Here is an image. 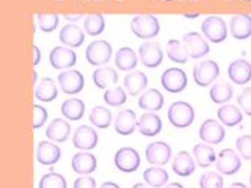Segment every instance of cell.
Returning a JSON list of instances; mask_svg holds the SVG:
<instances>
[{"label": "cell", "mask_w": 251, "mask_h": 188, "mask_svg": "<svg viewBox=\"0 0 251 188\" xmlns=\"http://www.w3.org/2000/svg\"><path fill=\"white\" fill-rule=\"evenodd\" d=\"M159 21L155 15H137L131 20V30L140 39H152L159 33Z\"/></svg>", "instance_id": "6da1fadb"}, {"label": "cell", "mask_w": 251, "mask_h": 188, "mask_svg": "<svg viewBox=\"0 0 251 188\" xmlns=\"http://www.w3.org/2000/svg\"><path fill=\"white\" fill-rule=\"evenodd\" d=\"M169 122L176 128H187L194 122V108L185 101H176L169 107L167 111Z\"/></svg>", "instance_id": "7a4b0ae2"}, {"label": "cell", "mask_w": 251, "mask_h": 188, "mask_svg": "<svg viewBox=\"0 0 251 188\" xmlns=\"http://www.w3.org/2000/svg\"><path fill=\"white\" fill-rule=\"evenodd\" d=\"M220 76V66L215 60H201L193 69V79L197 86L208 87Z\"/></svg>", "instance_id": "3957f363"}, {"label": "cell", "mask_w": 251, "mask_h": 188, "mask_svg": "<svg viewBox=\"0 0 251 188\" xmlns=\"http://www.w3.org/2000/svg\"><path fill=\"white\" fill-rule=\"evenodd\" d=\"M111 54H113V47L110 45V42L104 39L90 42L86 49V60L94 66L105 65L111 59Z\"/></svg>", "instance_id": "277c9868"}, {"label": "cell", "mask_w": 251, "mask_h": 188, "mask_svg": "<svg viewBox=\"0 0 251 188\" xmlns=\"http://www.w3.org/2000/svg\"><path fill=\"white\" fill-rule=\"evenodd\" d=\"M182 44L190 59H200L206 56L211 50L208 41L197 32H188L182 38Z\"/></svg>", "instance_id": "5b68a950"}, {"label": "cell", "mask_w": 251, "mask_h": 188, "mask_svg": "<svg viewBox=\"0 0 251 188\" xmlns=\"http://www.w3.org/2000/svg\"><path fill=\"white\" fill-rule=\"evenodd\" d=\"M115 166L124 173H132L140 167V154L134 148H121L115 154Z\"/></svg>", "instance_id": "8992f818"}, {"label": "cell", "mask_w": 251, "mask_h": 188, "mask_svg": "<svg viewBox=\"0 0 251 188\" xmlns=\"http://www.w3.org/2000/svg\"><path fill=\"white\" fill-rule=\"evenodd\" d=\"M201 32L211 42L220 44L227 38V25L221 17L212 15L201 23Z\"/></svg>", "instance_id": "52a82bcc"}, {"label": "cell", "mask_w": 251, "mask_h": 188, "mask_svg": "<svg viewBox=\"0 0 251 188\" xmlns=\"http://www.w3.org/2000/svg\"><path fill=\"white\" fill-rule=\"evenodd\" d=\"M188 84V77L180 68H167L161 76V86L170 93H180Z\"/></svg>", "instance_id": "ba28073f"}, {"label": "cell", "mask_w": 251, "mask_h": 188, "mask_svg": "<svg viewBox=\"0 0 251 188\" xmlns=\"http://www.w3.org/2000/svg\"><path fill=\"white\" fill-rule=\"evenodd\" d=\"M57 83L66 95H77L84 87V77L77 69H70V71H63L59 74Z\"/></svg>", "instance_id": "9c48e42d"}, {"label": "cell", "mask_w": 251, "mask_h": 188, "mask_svg": "<svg viewBox=\"0 0 251 188\" xmlns=\"http://www.w3.org/2000/svg\"><path fill=\"white\" fill-rule=\"evenodd\" d=\"M199 135L201 138L203 143H208V145H218L221 143L224 137H226V130L224 127L215 121V119H208L204 121L199 130Z\"/></svg>", "instance_id": "30bf717a"}, {"label": "cell", "mask_w": 251, "mask_h": 188, "mask_svg": "<svg viewBox=\"0 0 251 188\" xmlns=\"http://www.w3.org/2000/svg\"><path fill=\"white\" fill-rule=\"evenodd\" d=\"M217 170L221 175H235L241 169V157L230 148L223 149L217 155Z\"/></svg>", "instance_id": "8fae6325"}, {"label": "cell", "mask_w": 251, "mask_h": 188, "mask_svg": "<svg viewBox=\"0 0 251 188\" xmlns=\"http://www.w3.org/2000/svg\"><path fill=\"white\" fill-rule=\"evenodd\" d=\"M139 56L142 63L146 68H156L163 63L164 54L159 44L152 42V41H146L139 47Z\"/></svg>", "instance_id": "7c38bea8"}, {"label": "cell", "mask_w": 251, "mask_h": 188, "mask_svg": "<svg viewBox=\"0 0 251 188\" xmlns=\"http://www.w3.org/2000/svg\"><path fill=\"white\" fill-rule=\"evenodd\" d=\"M77 63V54L70 47H54L50 52V65L54 69H68Z\"/></svg>", "instance_id": "4fadbf2b"}, {"label": "cell", "mask_w": 251, "mask_h": 188, "mask_svg": "<svg viewBox=\"0 0 251 188\" xmlns=\"http://www.w3.org/2000/svg\"><path fill=\"white\" fill-rule=\"evenodd\" d=\"M172 158V148L166 142H153L146 148V160L152 166H166Z\"/></svg>", "instance_id": "5bb4252c"}, {"label": "cell", "mask_w": 251, "mask_h": 188, "mask_svg": "<svg viewBox=\"0 0 251 188\" xmlns=\"http://www.w3.org/2000/svg\"><path fill=\"white\" fill-rule=\"evenodd\" d=\"M73 143L77 149L90 151V149L97 148V145H98V133L92 127L80 125L74 133Z\"/></svg>", "instance_id": "9a60e30c"}, {"label": "cell", "mask_w": 251, "mask_h": 188, "mask_svg": "<svg viewBox=\"0 0 251 188\" xmlns=\"http://www.w3.org/2000/svg\"><path fill=\"white\" fill-rule=\"evenodd\" d=\"M60 155L62 151L56 143L47 142V140L39 142L36 149V160L42 166H53V164H56L60 160Z\"/></svg>", "instance_id": "2e32d148"}, {"label": "cell", "mask_w": 251, "mask_h": 188, "mask_svg": "<svg viewBox=\"0 0 251 188\" xmlns=\"http://www.w3.org/2000/svg\"><path fill=\"white\" fill-rule=\"evenodd\" d=\"M161 128H163L161 117H159L158 114H155L153 111L143 113L140 116L139 122H137V130H139V133L142 135H146V137L156 135L158 133H161Z\"/></svg>", "instance_id": "e0dca14e"}, {"label": "cell", "mask_w": 251, "mask_h": 188, "mask_svg": "<svg viewBox=\"0 0 251 188\" xmlns=\"http://www.w3.org/2000/svg\"><path fill=\"white\" fill-rule=\"evenodd\" d=\"M137 122L139 121H137V116H135L134 110H131V108L121 110L115 117V131L119 135H129L135 131Z\"/></svg>", "instance_id": "ac0fdd59"}, {"label": "cell", "mask_w": 251, "mask_h": 188, "mask_svg": "<svg viewBox=\"0 0 251 188\" xmlns=\"http://www.w3.org/2000/svg\"><path fill=\"white\" fill-rule=\"evenodd\" d=\"M227 74L232 83L235 84H245L251 80V63L245 59H236L229 65Z\"/></svg>", "instance_id": "d6986e66"}, {"label": "cell", "mask_w": 251, "mask_h": 188, "mask_svg": "<svg viewBox=\"0 0 251 188\" xmlns=\"http://www.w3.org/2000/svg\"><path fill=\"white\" fill-rule=\"evenodd\" d=\"M230 33L235 39L244 41L251 36V15L248 14H236L232 17L229 25Z\"/></svg>", "instance_id": "ffe728a7"}, {"label": "cell", "mask_w": 251, "mask_h": 188, "mask_svg": "<svg viewBox=\"0 0 251 188\" xmlns=\"http://www.w3.org/2000/svg\"><path fill=\"white\" fill-rule=\"evenodd\" d=\"M97 158L90 152H77L71 160V167L78 175H90L97 170Z\"/></svg>", "instance_id": "44dd1931"}, {"label": "cell", "mask_w": 251, "mask_h": 188, "mask_svg": "<svg viewBox=\"0 0 251 188\" xmlns=\"http://www.w3.org/2000/svg\"><path fill=\"white\" fill-rule=\"evenodd\" d=\"M148 76L142 71H129L124 79V87L129 95L135 97L148 87Z\"/></svg>", "instance_id": "7402d4cb"}, {"label": "cell", "mask_w": 251, "mask_h": 188, "mask_svg": "<svg viewBox=\"0 0 251 188\" xmlns=\"http://www.w3.org/2000/svg\"><path fill=\"white\" fill-rule=\"evenodd\" d=\"M71 134V125L68 121L65 119H60V117H57V119H53L51 124L47 127V131H45V135H47L51 142L54 143H63L68 140V137H70Z\"/></svg>", "instance_id": "603a6c76"}, {"label": "cell", "mask_w": 251, "mask_h": 188, "mask_svg": "<svg viewBox=\"0 0 251 188\" xmlns=\"http://www.w3.org/2000/svg\"><path fill=\"white\" fill-rule=\"evenodd\" d=\"M59 39L65 47H70V49H77L84 42V33L83 30L74 25V23H70V25L63 26V29L59 33Z\"/></svg>", "instance_id": "cb8c5ba5"}, {"label": "cell", "mask_w": 251, "mask_h": 188, "mask_svg": "<svg viewBox=\"0 0 251 188\" xmlns=\"http://www.w3.org/2000/svg\"><path fill=\"white\" fill-rule=\"evenodd\" d=\"M172 170L177 175V176H190L194 173L196 170V162L193 155H190L187 151H180L172 162Z\"/></svg>", "instance_id": "d4e9b609"}, {"label": "cell", "mask_w": 251, "mask_h": 188, "mask_svg": "<svg viewBox=\"0 0 251 188\" xmlns=\"http://www.w3.org/2000/svg\"><path fill=\"white\" fill-rule=\"evenodd\" d=\"M164 106V97L158 89H148L139 98V107L145 111H158Z\"/></svg>", "instance_id": "484cf974"}, {"label": "cell", "mask_w": 251, "mask_h": 188, "mask_svg": "<svg viewBox=\"0 0 251 188\" xmlns=\"http://www.w3.org/2000/svg\"><path fill=\"white\" fill-rule=\"evenodd\" d=\"M217 116L218 119L223 125L226 127H236L242 122L244 116H242V111L235 107L233 104H224L218 108L217 111Z\"/></svg>", "instance_id": "4316f807"}, {"label": "cell", "mask_w": 251, "mask_h": 188, "mask_svg": "<svg viewBox=\"0 0 251 188\" xmlns=\"http://www.w3.org/2000/svg\"><path fill=\"white\" fill-rule=\"evenodd\" d=\"M35 97L42 103L54 101L57 98V86L54 80L50 77H44L35 89Z\"/></svg>", "instance_id": "83f0119b"}, {"label": "cell", "mask_w": 251, "mask_h": 188, "mask_svg": "<svg viewBox=\"0 0 251 188\" xmlns=\"http://www.w3.org/2000/svg\"><path fill=\"white\" fill-rule=\"evenodd\" d=\"M60 111L65 119L70 121H80L84 116V103L78 98H70L62 103Z\"/></svg>", "instance_id": "f1b7e54d"}, {"label": "cell", "mask_w": 251, "mask_h": 188, "mask_svg": "<svg viewBox=\"0 0 251 188\" xmlns=\"http://www.w3.org/2000/svg\"><path fill=\"white\" fill-rule=\"evenodd\" d=\"M115 63L121 71H132V69H135L137 63H139V59H137V54L132 49H129V47H122L116 53Z\"/></svg>", "instance_id": "f546056e"}, {"label": "cell", "mask_w": 251, "mask_h": 188, "mask_svg": "<svg viewBox=\"0 0 251 188\" xmlns=\"http://www.w3.org/2000/svg\"><path fill=\"white\" fill-rule=\"evenodd\" d=\"M194 158L199 164V167H209L212 162L217 161V154L214 151L212 146H209L208 143H199L194 146L193 149Z\"/></svg>", "instance_id": "4dcf8cb0"}, {"label": "cell", "mask_w": 251, "mask_h": 188, "mask_svg": "<svg viewBox=\"0 0 251 188\" xmlns=\"http://www.w3.org/2000/svg\"><path fill=\"white\" fill-rule=\"evenodd\" d=\"M209 97L215 104H226V103H229L233 97V87L230 83H227V81L215 83L209 90Z\"/></svg>", "instance_id": "1f68e13d"}, {"label": "cell", "mask_w": 251, "mask_h": 188, "mask_svg": "<svg viewBox=\"0 0 251 188\" xmlns=\"http://www.w3.org/2000/svg\"><path fill=\"white\" fill-rule=\"evenodd\" d=\"M92 79L98 89H107L111 84H116L119 80L118 73L113 68H98Z\"/></svg>", "instance_id": "d6a6232c"}, {"label": "cell", "mask_w": 251, "mask_h": 188, "mask_svg": "<svg viewBox=\"0 0 251 188\" xmlns=\"http://www.w3.org/2000/svg\"><path fill=\"white\" fill-rule=\"evenodd\" d=\"M111 111L107 108V107H102V106H97L90 110V114H89V121L92 125H95L97 128H108L110 124H111Z\"/></svg>", "instance_id": "836d02e7"}, {"label": "cell", "mask_w": 251, "mask_h": 188, "mask_svg": "<svg viewBox=\"0 0 251 188\" xmlns=\"http://www.w3.org/2000/svg\"><path fill=\"white\" fill-rule=\"evenodd\" d=\"M143 179L149 187L159 188L167 184L169 181V173L163 167H149L143 172Z\"/></svg>", "instance_id": "e575fe53"}, {"label": "cell", "mask_w": 251, "mask_h": 188, "mask_svg": "<svg viewBox=\"0 0 251 188\" xmlns=\"http://www.w3.org/2000/svg\"><path fill=\"white\" fill-rule=\"evenodd\" d=\"M166 52H167V56L170 60L176 62V63H187L188 62V54L184 49V44L177 39H170L167 41V45H166Z\"/></svg>", "instance_id": "d590c367"}, {"label": "cell", "mask_w": 251, "mask_h": 188, "mask_svg": "<svg viewBox=\"0 0 251 188\" xmlns=\"http://www.w3.org/2000/svg\"><path fill=\"white\" fill-rule=\"evenodd\" d=\"M84 32L89 36H97L101 35L105 29V20L101 14H92L87 15L84 20Z\"/></svg>", "instance_id": "8d00e7d4"}, {"label": "cell", "mask_w": 251, "mask_h": 188, "mask_svg": "<svg viewBox=\"0 0 251 188\" xmlns=\"http://www.w3.org/2000/svg\"><path fill=\"white\" fill-rule=\"evenodd\" d=\"M126 92L124 87L121 86H115L108 90H105L104 93V101L107 103V106L110 107H121L126 103Z\"/></svg>", "instance_id": "74e56055"}, {"label": "cell", "mask_w": 251, "mask_h": 188, "mask_svg": "<svg viewBox=\"0 0 251 188\" xmlns=\"http://www.w3.org/2000/svg\"><path fill=\"white\" fill-rule=\"evenodd\" d=\"M39 188H68L66 179L60 173L50 172L39 179Z\"/></svg>", "instance_id": "f35d334b"}, {"label": "cell", "mask_w": 251, "mask_h": 188, "mask_svg": "<svg viewBox=\"0 0 251 188\" xmlns=\"http://www.w3.org/2000/svg\"><path fill=\"white\" fill-rule=\"evenodd\" d=\"M38 25L39 29L45 33H50L59 26V15L57 14H38Z\"/></svg>", "instance_id": "ab89813d"}, {"label": "cell", "mask_w": 251, "mask_h": 188, "mask_svg": "<svg viewBox=\"0 0 251 188\" xmlns=\"http://www.w3.org/2000/svg\"><path fill=\"white\" fill-rule=\"evenodd\" d=\"M224 179L218 172H206L200 176V188H223Z\"/></svg>", "instance_id": "60d3db41"}, {"label": "cell", "mask_w": 251, "mask_h": 188, "mask_svg": "<svg viewBox=\"0 0 251 188\" xmlns=\"http://www.w3.org/2000/svg\"><path fill=\"white\" fill-rule=\"evenodd\" d=\"M236 149L244 160L251 161V135H241L236 140Z\"/></svg>", "instance_id": "b9f144b4"}, {"label": "cell", "mask_w": 251, "mask_h": 188, "mask_svg": "<svg viewBox=\"0 0 251 188\" xmlns=\"http://www.w3.org/2000/svg\"><path fill=\"white\" fill-rule=\"evenodd\" d=\"M33 130H39L49 119V113L42 106L33 104Z\"/></svg>", "instance_id": "7bdbcfd3"}, {"label": "cell", "mask_w": 251, "mask_h": 188, "mask_svg": "<svg viewBox=\"0 0 251 188\" xmlns=\"http://www.w3.org/2000/svg\"><path fill=\"white\" fill-rule=\"evenodd\" d=\"M238 104L247 116H251V87H245L238 95Z\"/></svg>", "instance_id": "ee69618b"}, {"label": "cell", "mask_w": 251, "mask_h": 188, "mask_svg": "<svg viewBox=\"0 0 251 188\" xmlns=\"http://www.w3.org/2000/svg\"><path fill=\"white\" fill-rule=\"evenodd\" d=\"M74 188H97V182L94 178L90 176H81L78 179H75L74 182Z\"/></svg>", "instance_id": "f6af8a7d"}, {"label": "cell", "mask_w": 251, "mask_h": 188, "mask_svg": "<svg viewBox=\"0 0 251 188\" xmlns=\"http://www.w3.org/2000/svg\"><path fill=\"white\" fill-rule=\"evenodd\" d=\"M41 62V52H39V47L33 45V66L39 65Z\"/></svg>", "instance_id": "bcb514c9"}, {"label": "cell", "mask_w": 251, "mask_h": 188, "mask_svg": "<svg viewBox=\"0 0 251 188\" xmlns=\"http://www.w3.org/2000/svg\"><path fill=\"white\" fill-rule=\"evenodd\" d=\"M100 188H121L116 182H104Z\"/></svg>", "instance_id": "7dc6e473"}, {"label": "cell", "mask_w": 251, "mask_h": 188, "mask_svg": "<svg viewBox=\"0 0 251 188\" xmlns=\"http://www.w3.org/2000/svg\"><path fill=\"white\" fill-rule=\"evenodd\" d=\"M166 188H185L182 184H179V182H172V184H169Z\"/></svg>", "instance_id": "c3c4849f"}, {"label": "cell", "mask_w": 251, "mask_h": 188, "mask_svg": "<svg viewBox=\"0 0 251 188\" xmlns=\"http://www.w3.org/2000/svg\"><path fill=\"white\" fill-rule=\"evenodd\" d=\"M65 18L70 20V21H77V20L81 18V15H65Z\"/></svg>", "instance_id": "681fc988"}, {"label": "cell", "mask_w": 251, "mask_h": 188, "mask_svg": "<svg viewBox=\"0 0 251 188\" xmlns=\"http://www.w3.org/2000/svg\"><path fill=\"white\" fill-rule=\"evenodd\" d=\"M229 188H247L242 182H233Z\"/></svg>", "instance_id": "f907efd6"}, {"label": "cell", "mask_w": 251, "mask_h": 188, "mask_svg": "<svg viewBox=\"0 0 251 188\" xmlns=\"http://www.w3.org/2000/svg\"><path fill=\"white\" fill-rule=\"evenodd\" d=\"M131 188H151L148 184H135V185H132Z\"/></svg>", "instance_id": "816d5d0a"}, {"label": "cell", "mask_w": 251, "mask_h": 188, "mask_svg": "<svg viewBox=\"0 0 251 188\" xmlns=\"http://www.w3.org/2000/svg\"><path fill=\"white\" fill-rule=\"evenodd\" d=\"M185 17H190V18H193V17H199V14H187Z\"/></svg>", "instance_id": "f5cc1de1"}, {"label": "cell", "mask_w": 251, "mask_h": 188, "mask_svg": "<svg viewBox=\"0 0 251 188\" xmlns=\"http://www.w3.org/2000/svg\"><path fill=\"white\" fill-rule=\"evenodd\" d=\"M250 184H251V176H250Z\"/></svg>", "instance_id": "db71d44e"}]
</instances>
